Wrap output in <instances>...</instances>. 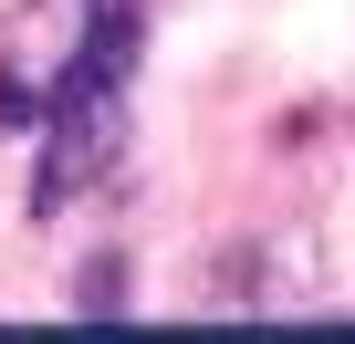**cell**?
Here are the masks:
<instances>
[{
    "label": "cell",
    "instance_id": "6da1fadb",
    "mask_svg": "<svg viewBox=\"0 0 355 344\" xmlns=\"http://www.w3.org/2000/svg\"><path fill=\"white\" fill-rule=\"evenodd\" d=\"M73 313H125V261H84V292Z\"/></svg>",
    "mask_w": 355,
    "mask_h": 344
}]
</instances>
